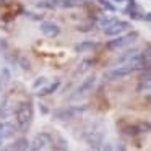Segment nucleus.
Wrapping results in <instances>:
<instances>
[{"mask_svg": "<svg viewBox=\"0 0 151 151\" xmlns=\"http://www.w3.org/2000/svg\"><path fill=\"white\" fill-rule=\"evenodd\" d=\"M59 86H60L59 80H55V81H49L46 86H42V88H41L39 91H36V93H37V96H49V94H52V93H55L57 89H59Z\"/></svg>", "mask_w": 151, "mask_h": 151, "instance_id": "nucleus-11", "label": "nucleus"}, {"mask_svg": "<svg viewBox=\"0 0 151 151\" xmlns=\"http://www.w3.org/2000/svg\"><path fill=\"white\" fill-rule=\"evenodd\" d=\"M137 39H138V31H130L128 34H120V36H117L115 39L109 41V42L106 44V47H107L109 50L122 49V47H127V46H130V44H133Z\"/></svg>", "mask_w": 151, "mask_h": 151, "instance_id": "nucleus-4", "label": "nucleus"}, {"mask_svg": "<svg viewBox=\"0 0 151 151\" xmlns=\"http://www.w3.org/2000/svg\"><path fill=\"white\" fill-rule=\"evenodd\" d=\"M135 54H137V50H135V49H130V50H127L125 54H122V55L119 57V59H117V62H119V63H125V62H128V60H130L132 57L135 55Z\"/></svg>", "mask_w": 151, "mask_h": 151, "instance_id": "nucleus-15", "label": "nucleus"}, {"mask_svg": "<svg viewBox=\"0 0 151 151\" xmlns=\"http://www.w3.org/2000/svg\"><path fill=\"white\" fill-rule=\"evenodd\" d=\"M50 143H52V135L50 133H46V132L37 133L29 145V151H44L47 146H50Z\"/></svg>", "mask_w": 151, "mask_h": 151, "instance_id": "nucleus-6", "label": "nucleus"}, {"mask_svg": "<svg viewBox=\"0 0 151 151\" xmlns=\"http://www.w3.org/2000/svg\"><path fill=\"white\" fill-rule=\"evenodd\" d=\"M96 46H98V44H96L94 41H83V42H80L75 46V50L76 52H88V50L94 49Z\"/></svg>", "mask_w": 151, "mask_h": 151, "instance_id": "nucleus-13", "label": "nucleus"}, {"mask_svg": "<svg viewBox=\"0 0 151 151\" xmlns=\"http://www.w3.org/2000/svg\"><path fill=\"white\" fill-rule=\"evenodd\" d=\"M94 63V60L93 59H85L80 62V65L75 68V75H81V73H86L89 68H91V65Z\"/></svg>", "mask_w": 151, "mask_h": 151, "instance_id": "nucleus-12", "label": "nucleus"}, {"mask_svg": "<svg viewBox=\"0 0 151 151\" xmlns=\"http://www.w3.org/2000/svg\"><path fill=\"white\" fill-rule=\"evenodd\" d=\"M94 86H96V75L91 73V75L86 76V78L80 83L78 88L70 94V101H76V99H81V98H85V96H88L89 93L93 91Z\"/></svg>", "mask_w": 151, "mask_h": 151, "instance_id": "nucleus-3", "label": "nucleus"}, {"mask_svg": "<svg viewBox=\"0 0 151 151\" xmlns=\"http://www.w3.org/2000/svg\"><path fill=\"white\" fill-rule=\"evenodd\" d=\"M18 128L13 122H8V120H4L0 122V141H4L5 138L12 137L13 133H17Z\"/></svg>", "mask_w": 151, "mask_h": 151, "instance_id": "nucleus-9", "label": "nucleus"}, {"mask_svg": "<svg viewBox=\"0 0 151 151\" xmlns=\"http://www.w3.org/2000/svg\"><path fill=\"white\" fill-rule=\"evenodd\" d=\"M47 83H49V78H47V76H39V78H36V80L33 81L31 88H33L34 91H39V89L42 88V86H46Z\"/></svg>", "mask_w": 151, "mask_h": 151, "instance_id": "nucleus-14", "label": "nucleus"}, {"mask_svg": "<svg viewBox=\"0 0 151 151\" xmlns=\"http://www.w3.org/2000/svg\"><path fill=\"white\" fill-rule=\"evenodd\" d=\"M114 20H115V18H112V17H102L101 20H99V26H101L102 29H106V28H107Z\"/></svg>", "mask_w": 151, "mask_h": 151, "instance_id": "nucleus-16", "label": "nucleus"}, {"mask_svg": "<svg viewBox=\"0 0 151 151\" xmlns=\"http://www.w3.org/2000/svg\"><path fill=\"white\" fill-rule=\"evenodd\" d=\"M34 117V107L31 101H23L20 102L17 109H15V125L18 130H26L31 125Z\"/></svg>", "mask_w": 151, "mask_h": 151, "instance_id": "nucleus-1", "label": "nucleus"}, {"mask_svg": "<svg viewBox=\"0 0 151 151\" xmlns=\"http://www.w3.org/2000/svg\"><path fill=\"white\" fill-rule=\"evenodd\" d=\"M104 138H106V132H104V128H102V124H99V122L91 124L88 128H86V132H85L86 143L96 151H99L102 148V145H104Z\"/></svg>", "mask_w": 151, "mask_h": 151, "instance_id": "nucleus-2", "label": "nucleus"}, {"mask_svg": "<svg viewBox=\"0 0 151 151\" xmlns=\"http://www.w3.org/2000/svg\"><path fill=\"white\" fill-rule=\"evenodd\" d=\"M0 2H4V0H0Z\"/></svg>", "mask_w": 151, "mask_h": 151, "instance_id": "nucleus-18", "label": "nucleus"}, {"mask_svg": "<svg viewBox=\"0 0 151 151\" xmlns=\"http://www.w3.org/2000/svg\"><path fill=\"white\" fill-rule=\"evenodd\" d=\"M29 150V141L26 138H18L10 146H7V151H28Z\"/></svg>", "mask_w": 151, "mask_h": 151, "instance_id": "nucleus-10", "label": "nucleus"}, {"mask_svg": "<svg viewBox=\"0 0 151 151\" xmlns=\"http://www.w3.org/2000/svg\"><path fill=\"white\" fill-rule=\"evenodd\" d=\"M39 28H41V33H42L46 37H50V39L57 37L60 33H62L60 26L57 23H54V21H42Z\"/></svg>", "mask_w": 151, "mask_h": 151, "instance_id": "nucleus-8", "label": "nucleus"}, {"mask_svg": "<svg viewBox=\"0 0 151 151\" xmlns=\"http://www.w3.org/2000/svg\"><path fill=\"white\" fill-rule=\"evenodd\" d=\"M128 29H130V23H128V21L117 20V18H115V20L104 29V34L106 36H120V34H124L125 31H128Z\"/></svg>", "mask_w": 151, "mask_h": 151, "instance_id": "nucleus-7", "label": "nucleus"}, {"mask_svg": "<svg viewBox=\"0 0 151 151\" xmlns=\"http://www.w3.org/2000/svg\"><path fill=\"white\" fill-rule=\"evenodd\" d=\"M86 109H88L86 104H83V106H70V107L55 111L54 112V117L59 119V120H70V119H75V117H78L80 114H83Z\"/></svg>", "mask_w": 151, "mask_h": 151, "instance_id": "nucleus-5", "label": "nucleus"}, {"mask_svg": "<svg viewBox=\"0 0 151 151\" xmlns=\"http://www.w3.org/2000/svg\"><path fill=\"white\" fill-rule=\"evenodd\" d=\"M114 151H127V146H125L124 143H117L114 146Z\"/></svg>", "mask_w": 151, "mask_h": 151, "instance_id": "nucleus-17", "label": "nucleus"}]
</instances>
